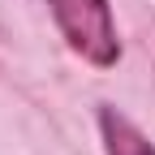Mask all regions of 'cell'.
<instances>
[{"label":"cell","instance_id":"cell-1","mask_svg":"<svg viewBox=\"0 0 155 155\" xmlns=\"http://www.w3.org/2000/svg\"><path fill=\"white\" fill-rule=\"evenodd\" d=\"M48 9L61 26L65 43L91 65H116L121 61V39H116V22L108 0H48Z\"/></svg>","mask_w":155,"mask_h":155},{"label":"cell","instance_id":"cell-2","mask_svg":"<svg viewBox=\"0 0 155 155\" xmlns=\"http://www.w3.org/2000/svg\"><path fill=\"white\" fill-rule=\"evenodd\" d=\"M99 129H104L108 155H155V147L147 142V134L129 116H121L116 108H99Z\"/></svg>","mask_w":155,"mask_h":155}]
</instances>
